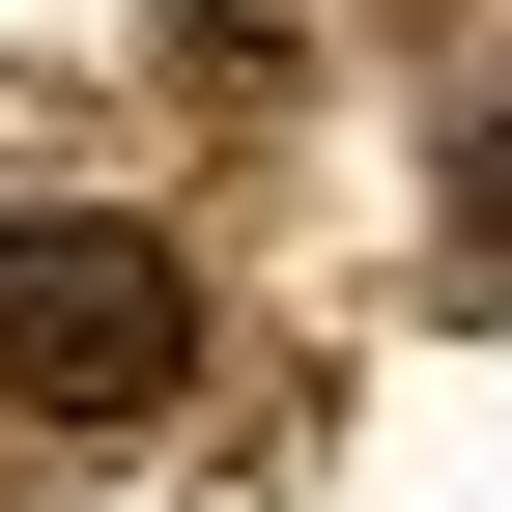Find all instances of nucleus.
Instances as JSON below:
<instances>
[{
    "mask_svg": "<svg viewBox=\"0 0 512 512\" xmlns=\"http://www.w3.org/2000/svg\"><path fill=\"white\" fill-rule=\"evenodd\" d=\"M0 399H57V427L200 399V285H171V228H114V200H0Z\"/></svg>",
    "mask_w": 512,
    "mask_h": 512,
    "instance_id": "nucleus-1",
    "label": "nucleus"
},
{
    "mask_svg": "<svg viewBox=\"0 0 512 512\" xmlns=\"http://www.w3.org/2000/svg\"><path fill=\"white\" fill-rule=\"evenodd\" d=\"M456 228H512V114H456Z\"/></svg>",
    "mask_w": 512,
    "mask_h": 512,
    "instance_id": "nucleus-2",
    "label": "nucleus"
}]
</instances>
